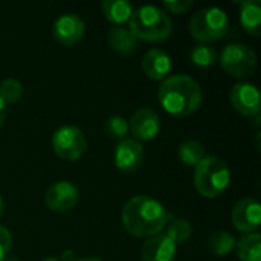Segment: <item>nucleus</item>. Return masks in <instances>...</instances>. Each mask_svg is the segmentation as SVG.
Listing matches in <instances>:
<instances>
[{
    "mask_svg": "<svg viewBox=\"0 0 261 261\" xmlns=\"http://www.w3.org/2000/svg\"><path fill=\"white\" fill-rule=\"evenodd\" d=\"M125 231L138 239H150L164 231L171 216L165 206L150 196H135L122 208Z\"/></svg>",
    "mask_w": 261,
    "mask_h": 261,
    "instance_id": "f257e3e1",
    "label": "nucleus"
},
{
    "mask_svg": "<svg viewBox=\"0 0 261 261\" xmlns=\"http://www.w3.org/2000/svg\"><path fill=\"white\" fill-rule=\"evenodd\" d=\"M159 104L174 116H190L199 110L203 92L200 84L184 73L168 76L162 81L158 92Z\"/></svg>",
    "mask_w": 261,
    "mask_h": 261,
    "instance_id": "f03ea898",
    "label": "nucleus"
},
{
    "mask_svg": "<svg viewBox=\"0 0 261 261\" xmlns=\"http://www.w3.org/2000/svg\"><path fill=\"white\" fill-rule=\"evenodd\" d=\"M128 29L136 37L147 43L165 41L173 32V23L167 12L153 5H144L133 11L128 20Z\"/></svg>",
    "mask_w": 261,
    "mask_h": 261,
    "instance_id": "7ed1b4c3",
    "label": "nucleus"
},
{
    "mask_svg": "<svg viewBox=\"0 0 261 261\" xmlns=\"http://www.w3.org/2000/svg\"><path fill=\"white\" fill-rule=\"evenodd\" d=\"M231 184V170L217 156H205L194 171V185L200 196L216 199L222 196Z\"/></svg>",
    "mask_w": 261,
    "mask_h": 261,
    "instance_id": "20e7f679",
    "label": "nucleus"
},
{
    "mask_svg": "<svg viewBox=\"0 0 261 261\" xmlns=\"http://www.w3.org/2000/svg\"><path fill=\"white\" fill-rule=\"evenodd\" d=\"M229 20L223 9L217 6L203 8L199 12H196L190 21V34L193 38L211 43L217 41L228 32Z\"/></svg>",
    "mask_w": 261,
    "mask_h": 261,
    "instance_id": "39448f33",
    "label": "nucleus"
},
{
    "mask_svg": "<svg viewBox=\"0 0 261 261\" xmlns=\"http://www.w3.org/2000/svg\"><path fill=\"white\" fill-rule=\"evenodd\" d=\"M220 66L231 76L248 78L257 69V54L243 43H231L222 50Z\"/></svg>",
    "mask_w": 261,
    "mask_h": 261,
    "instance_id": "423d86ee",
    "label": "nucleus"
},
{
    "mask_svg": "<svg viewBox=\"0 0 261 261\" xmlns=\"http://www.w3.org/2000/svg\"><path fill=\"white\" fill-rule=\"evenodd\" d=\"M52 148L60 159L75 162L86 153L87 139L78 127L63 125L52 135Z\"/></svg>",
    "mask_w": 261,
    "mask_h": 261,
    "instance_id": "0eeeda50",
    "label": "nucleus"
},
{
    "mask_svg": "<svg viewBox=\"0 0 261 261\" xmlns=\"http://www.w3.org/2000/svg\"><path fill=\"white\" fill-rule=\"evenodd\" d=\"M80 200L78 188L67 180H60L50 185L44 194V202L47 208L54 213H66L76 206Z\"/></svg>",
    "mask_w": 261,
    "mask_h": 261,
    "instance_id": "6e6552de",
    "label": "nucleus"
},
{
    "mask_svg": "<svg viewBox=\"0 0 261 261\" xmlns=\"http://www.w3.org/2000/svg\"><path fill=\"white\" fill-rule=\"evenodd\" d=\"M231 102L234 109L248 118L260 116V90L252 83H239L231 90Z\"/></svg>",
    "mask_w": 261,
    "mask_h": 261,
    "instance_id": "1a4fd4ad",
    "label": "nucleus"
},
{
    "mask_svg": "<svg viewBox=\"0 0 261 261\" xmlns=\"http://www.w3.org/2000/svg\"><path fill=\"white\" fill-rule=\"evenodd\" d=\"M232 225L237 231L251 234L258 229L261 223V206L252 197L242 199L232 210Z\"/></svg>",
    "mask_w": 261,
    "mask_h": 261,
    "instance_id": "9d476101",
    "label": "nucleus"
},
{
    "mask_svg": "<svg viewBox=\"0 0 261 261\" xmlns=\"http://www.w3.org/2000/svg\"><path fill=\"white\" fill-rule=\"evenodd\" d=\"M86 32V24L83 18L76 14L60 15L52 26V37L57 43L63 46H72L78 43Z\"/></svg>",
    "mask_w": 261,
    "mask_h": 261,
    "instance_id": "9b49d317",
    "label": "nucleus"
},
{
    "mask_svg": "<svg viewBox=\"0 0 261 261\" xmlns=\"http://www.w3.org/2000/svg\"><path fill=\"white\" fill-rule=\"evenodd\" d=\"M115 167L122 173H135L144 162V148L136 139H124L118 144L113 154Z\"/></svg>",
    "mask_w": 261,
    "mask_h": 261,
    "instance_id": "f8f14e48",
    "label": "nucleus"
},
{
    "mask_svg": "<svg viewBox=\"0 0 261 261\" xmlns=\"http://www.w3.org/2000/svg\"><path fill=\"white\" fill-rule=\"evenodd\" d=\"M128 130L138 141H151L161 132V118L150 109H139L128 122Z\"/></svg>",
    "mask_w": 261,
    "mask_h": 261,
    "instance_id": "ddd939ff",
    "label": "nucleus"
},
{
    "mask_svg": "<svg viewBox=\"0 0 261 261\" xmlns=\"http://www.w3.org/2000/svg\"><path fill=\"white\" fill-rule=\"evenodd\" d=\"M177 252L176 243L165 234H158L145 240L141 248L142 261H173Z\"/></svg>",
    "mask_w": 261,
    "mask_h": 261,
    "instance_id": "4468645a",
    "label": "nucleus"
},
{
    "mask_svg": "<svg viewBox=\"0 0 261 261\" xmlns=\"http://www.w3.org/2000/svg\"><path fill=\"white\" fill-rule=\"evenodd\" d=\"M142 69L145 75L154 81H164L171 70V58L162 49H150L142 58Z\"/></svg>",
    "mask_w": 261,
    "mask_h": 261,
    "instance_id": "2eb2a0df",
    "label": "nucleus"
},
{
    "mask_svg": "<svg viewBox=\"0 0 261 261\" xmlns=\"http://www.w3.org/2000/svg\"><path fill=\"white\" fill-rule=\"evenodd\" d=\"M107 44L115 54L121 57H128L136 50L138 40L128 28L112 26L107 32Z\"/></svg>",
    "mask_w": 261,
    "mask_h": 261,
    "instance_id": "dca6fc26",
    "label": "nucleus"
},
{
    "mask_svg": "<svg viewBox=\"0 0 261 261\" xmlns=\"http://www.w3.org/2000/svg\"><path fill=\"white\" fill-rule=\"evenodd\" d=\"M240 23L243 29L258 37L261 34V5L257 0H245L240 6Z\"/></svg>",
    "mask_w": 261,
    "mask_h": 261,
    "instance_id": "f3484780",
    "label": "nucleus"
},
{
    "mask_svg": "<svg viewBox=\"0 0 261 261\" xmlns=\"http://www.w3.org/2000/svg\"><path fill=\"white\" fill-rule=\"evenodd\" d=\"M101 9H102L104 17L115 26H121L127 23L133 14L132 3L124 2V0H102Z\"/></svg>",
    "mask_w": 261,
    "mask_h": 261,
    "instance_id": "a211bd4d",
    "label": "nucleus"
},
{
    "mask_svg": "<svg viewBox=\"0 0 261 261\" xmlns=\"http://www.w3.org/2000/svg\"><path fill=\"white\" fill-rule=\"evenodd\" d=\"M236 248L240 261H261V237L258 232L245 234Z\"/></svg>",
    "mask_w": 261,
    "mask_h": 261,
    "instance_id": "6ab92c4d",
    "label": "nucleus"
},
{
    "mask_svg": "<svg viewBox=\"0 0 261 261\" xmlns=\"http://www.w3.org/2000/svg\"><path fill=\"white\" fill-rule=\"evenodd\" d=\"M236 246H237L236 239L225 231H216L214 234L208 237V242H206L208 251L217 257H225L231 254L236 249Z\"/></svg>",
    "mask_w": 261,
    "mask_h": 261,
    "instance_id": "aec40b11",
    "label": "nucleus"
},
{
    "mask_svg": "<svg viewBox=\"0 0 261 261\" xmlns=\"http://www.w3.org/2000/svg\"><path fill=\"white\" fill-rule=\"evenodd\" d=\"M177 156L184 165L196 168L200 164V161L206 156V153H205V147L200 142L185 141L180 144V147L177 150Z\"/></svg>",
    "mask_w": 261,
    "mask_h": 261,
    "instance_id": "412c9836",
    "label": "nucleus"
},
{
    "mask_svg": "<svg viewBox=\"0 0 261 261\" xmlns=\"http://www.w3.org/2000/svg\"><path fill=\"white\" fill-rule=\"evenodd\" d=\"M165 228H167L165 236H168L176 243V246L184 245L193 236V228H191L190 222H187L184 219H170Z\"/></svg>",
    "mask_w": 261,
    "mask_h": 261,
    "instance_id": "4be33fe9",
    "label": "nucleus"
},
{
    "mask_svg": "<svg viewBox=\"0 0 261 261\" xmlns=\"http://www.w3.org/2000/svg\"><path fill=\"white\" fill-rule=\"evenodd\" d=\"M190 60L197 67H211L217 63V52L206 44L194 46L190 52Z\"/></svg>",
    "mask_w": 261,
    "mask_h": 261,
    "instance_id": "5701e85b",
    "label": "nucleus"
},
{
    "mask_svg": "<svg viewBox=\"0 0 261 261\" xmlns=\"http://www.w3.org/2000/svg\"><path fill=\"white\" fill-rule=\"evenodd\" d=\"M128 122L127 119H124L122 116L119 115H115V116H110L106 124H104V133L110 138V139H115V141H124L127 139V133H128Z\"/></svg>",
    "mask_w": 261,
    "mask_h": 261,
    "instance_id": "b1692460",
    "label": "nucleus"
},
{
    "mask_svg": "<svg viewBox=\"0 0 261 261\" xmlns=\"http://www.w3.org/2000/svg\"><path fill=\"white\" fill-rule=\"evenodd\" d=\"M23 95V86L15 78H6L0 83V99L5 104L18 102Z\"/></svg>",
    "mask_w": 261,
    "mask_h": 261,
    "instance_id": "393cba45",
    "label": "nucleus"
},
{
    "mask_svg": "<svg viewBox=\"0 0 261 261\" xmlns=\"http://www.w3.org/2000/svg\"><path fill=\"white\" fill-rule=\"evenodd\" d=\"M12 248V237L8 228L0 226V261H3L6 257H9Z\"/></svg>",
    "mask_w": 261,
    "mask_h": 261,
    "instance_id": "a878e982",
    "label": "nucleus"
},
{
    "mask_svg": "<svg viewBox=\"0 0 261 261\" xmlns=\"http://www.w3.org/2000/svg\"><path fill=\"white\" fill-rule=\"evenodd\" d=\"M193 2L191 0H173V2H164V8L174 14H185L191 9Z\"/></svg>",
    "mask_w": 261,
    "mask_h": 261,
    "instance_id": "bb28decb",
    "label": "nucleus"
},
{
    "mask_svg": "<svg viewBox=\"0 0 261 261\" xmlns=\"http://www.w3.org/2000/svg\"><path fill=\"white\" fill-rule=\"evenodd\" d=\"M5 121H6V104L0 99V128L3 127Z\"/></svg>",
    "mask_w": 261,
    "mask_h": 261,
    "instance_id": "cd10ccee",
    "label": "nucleus"
},
{
    "mask_svg": "<svg viewBox=\"0 0 261 261\" xmlns=\"http://www.w3.org/2000/svg\"><path fill=\"white\" fill-rule=\"evenodd\" d=\"M75 261H102V260L95 258V257H84V258H78V260H75Z\"/></svg>",
    "mask_w": 261,
    "mask_h": 261,
    "instance_id": "c85d7f7f",
    "label": "nucleus"
},
{
    "mask_svg": "<svg viewBox=\"0 0 261 261\" xmlns=\"http://www.w3.org/2000/svg\"><path fill=\"white\" fill-rule=\"evenodd\" d=\"M3 211H5V202H3V199H2V196H0V217H2V214H3Z\"/></svg>",
    "mask_w": 261,
    "mask_h": 261,
    "instance_id": "c756f323",
    "label": "nucleus"
},
{
    "mask_svg": "<svg viewBox=\"0 0 261 261\" xmlns=\"http://www.w3.org/2000/svg\"><path fill=\"white\" fill-rule=\"evenodd\" d=\"M3 261H21L20 258H17V257H6Z\"/></svg>",
    "mask_w": 261,
    "mask_h": 261,
    "instance_id": "7c9ffc66",
    "label": "nucleus"
},
{
    "mask_svg": "<svg viewBox=\"0 0 261 261\" xmlns=\"http://www.w3.org/2000/svg\"><path fill=\"white\" fill-rule=\"evenodd\" d=\"M40 261H60V260H57V258H54V257H47V258H43V260H40Z\"/></svg>",
    "mask_w": 261,
    "mask_h": 261,
    "instance_id": "2f4dec72",
    "label": "nucleus"
}]
</instances>
